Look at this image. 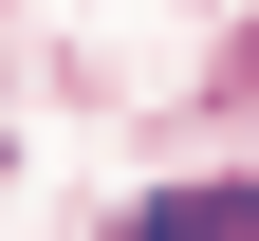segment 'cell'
I'll return each instance as SVG.
<instances>
[{"instance_id":"1","label":"cell","mask_w":259,"mask_h":241,"mask_svg":"<svg viewBox=\"0 0 259 241\" xmlns=\"http://www.w3.org/2000/svg\"><path fill=\"white\" fill-rule=\"evenodd\" d=\"M130 241H259V186H185V204H148Z\"/></svg>"}]
</instances>
